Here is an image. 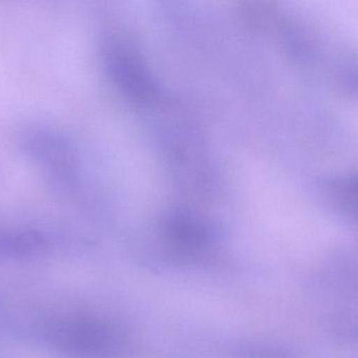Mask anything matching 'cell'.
Returning <instances> with one entry per match:
<instances>
[{
  "label": "cell",
  "instance_id": "cell-1",
  "mask_svg": "<svg viewBox=\"0 0 358 358\" xmlns=\"http://www.w3.org/2000/svg\"><path fill=\"white\" fill-rule=\"evenodd\" d=\"M48 334L55 346L73 355L90 357L103 347L102 331L86 319H60L50 326Z\"/></svg>",
  "mask_w": 358,
  "mask_h": 358
}]
</instances>
